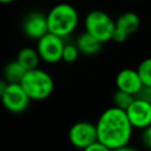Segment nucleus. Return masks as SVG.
I'll list each match as a JSON object with an SVG mask.
<instances>
[{"label":"nucleus","instance_id":"obj_20","mask_svg":"<svg viewBox=\"0 0 151 151\" xmlns=\"http://www.w3.org/2000/svg\"><path fill=\"white\" fill-rule=\"evenodd\" d=\"M83 151H111V150L109 147H106L104 144H101L99 142H96L92 145H90L86 149H84Z\"/></svg>","mask_w":151,"mask_h":151},{"label":"nucleus","instance_id":"obj_21","mask_svg":"<svg viewBox=\"0 0 151 151\" xmlns=\"http://www.w3.org/2000/svg\"><path fill=\"white\" fill-rule=\"evenodd\" d=\"M8 85H9V84H8L4 78H0V98L4 96V93H5V91L7 90Z\"/></svg>","mask_w":151,"mask_h":151},{"label":"nucleus","instance_id":"obj_4","mask_svg":"<svg viewBox=\"0 0 151 151\" xmlns=\"http://www.w3.org/2000/svg\"><path fill=\"white\" fill-rule=\"evenodd\" d=\"M84 27L87 33L92 34L104 44L112 40L116 22L106 12L94 9L86 14L84 19Z\"/></svg>","mask_w":151,"mask_h":151},{"label":"nucleus","instance_id":"obj_22","mask_svg":"<svg viewBox=\"0 0 151 151\" xmlns=\"http://www.w3.org/2000/svg\"><path fill=\"white\" fill-rule=\"evenodd\" d=\"M111 151H137V150L130 145H125V146H122V147H118V149H114Z\"/></svg>","mask_w":151,"mask_h":151},{"label":"nucleus","instance_id":"obj_24","mask_svg":"<svg viewBox=\"0 0 151 151\" xmlns=\"http://www.w3.org/2000/svg\"><path fill=\"white\" fill-rule=\"evenodd\" d=\"M136 1H139V0H136Z\"/></svg>","mask_w":151,"mask_h":151},{"label":"nucleus","instance_id":"obj_15","mask_svg":"<svg viewBox=\"0 0 151 151\" xmlns=\"http://www.w3.org/2000/svg\"><path fill=\"white\" fill-rule=\"evenodd\" d=\"M134 99H136L134 96H132L130 93H126L124 91H120V90H116L113 96H112L113 106L118 107L120 110H124V111H126L130 107V105L133 103Z\"/></svg>","mask_w":151,"mask_h":151},{"label":"nucleus","instance_id":"obj_1","mask_svg":"<svg viewBox=\"0 0 151 151\" xmlns=\"http://www.w3.org/2000/svg\"><path fill=\"white\" fill-rule=\"evenodd\" d=\"M98 142L110 150L129 145L133 127L124 110L111 106L98 118L96 124Z\"/></svg>","mask_w":151,"mask_h":151},{"label":"nucleus","instance_id":"obj_12","mask_svg":"<svg viewBox=\"0 0 151 151\" xmlns=\"http://www.w3.org/2000/svg\"><path fill=\"white\" fill-rule=\"evenodd\" d=\"M76 45L80 54H84V55H94L99 53L103 47V42L98 40L96 37H93L92 34L87 33L86 31H84L81 34L78 35L76 40Z\"/></svg>","mask_w":151,"mask_h":151},{"label":"nucleus","instance_id":"obj_7","mask_svg":"<svg viewBox=\"0 0 151 151\" xmlns=\"http://www.w3.org/2000/svg\"><path fill=\"white\" fill-rule=\"evenodd\" d=\"M2 106L12 113H21L27 110L31 99L20 84H9L0 98Z\"/></svg>","mask_w":151,"mask_h":151},{"label":"nucleus","instance_id":"obj_3","mask_svg":"<svg viewBox=\"0 0 151 151\" xmlns=\"http://www.w3.org/2000/svg\"><path fill=\"white\" fill-rule=\"evenodd\" d=\"M20 85L31 100H44L48 98L54 90L52 76L39 67L26 71Z\"/></svg>","mask_w":151,"mask_h":151},{"label":"nucleus","instance_id":"obj_18","mask_svg":"<svg viewBox=\"0 0 151 151\" xmlns=\"http://www.w3.org/2000/svg\"><path fill=\"white\" fill-rule=\"evenodd\" d=\"M140 142L144 147H146L147 150H151V125H149L147 127L142 130Z\"/></svg>","mask_w":151,"mask_h":151},{"label":"nucleus","instance_id":"obj_23","mask_svg":"<svg viewBox=\"0 0 151 151\" xmlns=\"http://www.w3.org/2000/svg\"><path fill=\"white\" fill-rule=\"evenodd\" d=\"M13 1H15V0H0V4H11Z\"/></svg>","mask_w":151,"mask_h":151},{"label":"nucleus","instance_id":"obj_16","mask_svg":"<svg viewBox=\"0 0 151 151\" xmlns=\"http://www.w3.org/2000/svg\"><path fill=\"white\" fill-rule=\"evenodd\" d=\"M137 72L140 77L143 85L151 86V57L140 61L137 67Z\"/></svg>","mask_w":151,"mask_h":151},{"label":"nucleus","instance_id":"obj_5","mask_svg":"<svg viewBox=\"0 0 151 151\" xmlns=\"http://www.w3.org/2000/svg\"><path fill=\"white\" fill-rule=\"evenodd\" d=\"M64 46L65 42L63 38L52 33H47L37 41L35 48L42 61L47 64H57L63 60Z\"/></svg>","mask_w":151,"mask_h":151},{"label":"nucleus","instance_id":"obj_13","mask_svg":"<svg viewBox=\"0 0 151 151\" xmlns=\"http://www.w3.org/2000/svg\"><path fill=\"white\" fill-rule=\"evenodd\" d=\"M26 71H31L34 68H38L39 66V61L41 60L37 48L33 47H24L21 48L18 54H17V59H15Z\"/></svg>","mask_w":151,"mask_h":151},{"label":"nucleus","instance_id":"obj_2","mask_svg":"<svg viewBox=\"0 0 151 151\" xmlns=\"http://www.w3.org/2000/svg\"><path fill=\"white\" fill-rule=\"evenodd\" d=\"M46 15L48 32L63 39L73 33L79 22V14L77 9L66 2L53 6Z\"/></svg>","mask_w":151,"mask_h":151},{"label":"nucleus","instance_id":"obj_10","mask_svg":"<svg viewBox=\"0 0 151 151\" xmlns=\"http://www.w3.org/2000/svg\"><path fill=\"white\" fill-rule=\"evenodd\" d=\"M125 112L133 129L144 130L151 125V104L136 98Z\"/></svg>","mask_w":151,"mask_h":151},{"label":"nucleus","instance_id":"obj_19","mask_svg":"<svg viewBox=\"0 0 151 151\" xmlns=\"http://www.w3.org/2000/svg\"><path fill=\"white\" fill-rule=\"evenodd\" d=\"M136 98L142 99V100H144V101L151 104V86L143 85L142 90L138 92V94L136 96Z\"/></svg>","mask_w":151,"mask_h":151},{"label":"nucleus","instance_id":"obj_9","mask_svg":"<svg viewBox=\"0 0 151 151\" xmlns=\"http://www.w3.org/2000/svg\"><path fill=\"white\" fill-rule=\"evenodd\" d=\"M116 28L113 32L112 40L116 42H124L129 39L130 35H132L140 26V19L139 17L131 11H126L122 13L116 20Z\"/></svg>","mask_w":151,"mask_h":151},{"label":"nucleus","instance_id":"obj_11","mask_svg":"<svg viewBox=\"0 0 151 151\" xmlns=\"http://www.w3.org/2000/svg\"><path fill=\"white\" fill-rule=\"evenodd\" d=\"M116 86L117 90L124 91L132 96H137L143 87L140 77L134 68H123L116 76Z\"/></svg>","mask_w":151,"mask_h":151},{"label":"nucleus","instance_id":"obj_6","mask_svg":"<svg viewBox=\"0 0 151 151\" xmlns=\"http://www.w3.org/2000/svg\"><path fill=\"white\" fill-rule=\"evenodd\" d=\"M68 140L74 147L83 151L87 146L98 142L96 124L85 120L74 123L68 130Z\"/></svg>","mask_w":151,"mask_h":151},{"label":"nucleus","instance_id":"obj_17","mask_svg":"<svg viewBox=\"0 0 151 151\" xmlns=\"http://www.w3.org/2000/svg\"><path fill=\"white\" fill-rule=\"evenodd\" d=\"M79 54H80V52L76 44H71V42L65 44L64 51H63V61H65L67 64L74 63L78 59Z\"/></svg>","mask_w":151,"mask_h":151},{"label":"nucleus","instance_id":"obj_14","mask_svg":"<svg viewBox=\"0 0 151 151\" xmlns=\"http://www.w3.org/2000/svg\"><path fill=\"white\" fill-rule=\"evenodd\" d=\"M25 73L26 70L15 59L8 61L2 68V78L8 84H20Z\"/></svg>","mask_w":151,"mask_h":151},{"label":"nucleus","instance_id":"obj_8","mask_svg":"<svg viewBox=\"0 0 151 151\" xmlns=\"http://www.w3.org/2000/svg\"><path fill=\"white\" fill-rule=\"evenodd\" d=\"M21 29L27 38L38 41L44 35L50 33L47 15L39 11L28 12L21 21Z\"/></svg>","mask_w":151,"mask_h":151}]
</instances>
